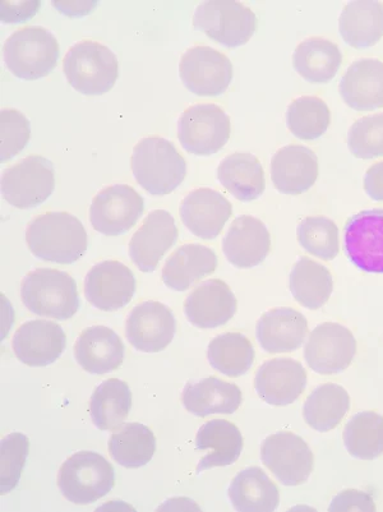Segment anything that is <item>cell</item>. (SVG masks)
<instances>
[{
	"mask_svg": "<svg viewBox=\"0 0 383 512\" xmlns=\"http://www.w3.org/2000/svg\"><path fill=\"white\" fill-rule=\"evenodd\" d=\"M232 214V204L211 188H198L188 193L181 206L183 224L201 239L219 237Z\"/></svg>",
	"mask_w": 383,
	"mask_h": 512,
	"instance_id": "obj_22",
	"label": "cell"
},
{
	"mask_svg": "<svg viewBox=\"0 0 383 512\" xmlns=\"http://www.w3.org/2000/svg\"><path fill=\"white\" fill-rule=\"evenodd\" d=\"M135 293V275L122 262H99L87 272L85 295L91 306L100 311L114 312L128 306Z\"/></svg>",
	"mask_w": 383,
	"mask_h": 512,
	"instance_id": "obj_16",
	"label": "cell"
},
{
	"mask_svg": "<svg viewBox=\"0 0 383 512\" xmlns=\"http://www.w3.org/2000/svg\"><path fill=\"white\" fill-rule=\"evenodd\" d=\"M270 248L269 229L255 216H239L223 239L226 260L237 269H252L261 265L269 255Z\"/></svg>",
	"mask_w": 383,
	"mask_h": 512,
	"instance_id": "obj_21",
	"label": "cell"
},
{
	"mask_svg": "<svg viewBox=\"0 0 383 512\" xmlns=\"http://www.w3.org/2000/svg\"><path fill=\"white\" fill-rule=\"evenodd\" d=\"M350 152L358 159L383 156V113L358 119L348 132Z\"/></svg>",
	"mask_w": 383,
	"mask_h": 512,
	"instance_id": "obj_43",
	"label": "cell"
},
{
	"mask_svg": "<svg viewBox=\"0 0 383 512\" xmlns=\"http://www.w3.org/2000/svg\"><path fill=\"white\" fill-rule=\"evenodd\" d=\"M53 6L64 15L82 16L90 13L92 8L96 6V2H53Z\"/></svg>",
	"mask_w": 383,
	"mask_h": 512,
	"instance_id": "obj_48",
	"label": "cell"
},
{
	"mask_svg": "<svg viewBox=\"0 0 383 512\" xmlns=\"http://www.w3.org/2000/svg\"><path fill=\"white\" fill-rule=\"evenodd\" d=\"M357 354L353 332L336 322L318 325L304 347L308 367L318 375H336L352 364Z\"/></svg>",
	"mask_w": 383,
	"mask_h": 512,
	"instance_id": "obj_11",
	"label": "cell"
},
{
	"mask_svg": "<svg viewBox=\"0 0 383 512\" xmlns=\"http://www.w3.org/2000/svg\"><path fill=\"white\" fill-rule=\"evenodd\" d=\"M196 450L209 451L196 468L201 474L207 469L228 467L239 459L243 451V436L233 423L214 419L200 427L196 436Z\"/></svg>",
	"mask_w": 383,
	"mask_h": 512,
	"instance_id": "obj_28",
	"label": "cell"
},
{
	"mask_svg": "<svg viewBox=\"0 0 383 512\" xmlns=\"http://www.w3.org/2000/svg\"><path fill=\"white\" fill-rule=\"evenodd\" d=\"M330 511H375L373 498L366 492L346 490L332 500Z\"/></svg>",
	"mask_w": 383,
	"mask_h": 512,
	"instance_id": "obj_45",
	"label": "cell"
},
{
	"mask_svg": "<svg viewBox=\"0 0 383 512\" xmlns=\"http://www.w3.org/2000/svg\"><path fill=\"white\" fill-rule=\"evenodd\" d=\"M55 170L52 161L43 156H29L4 170L2 195L17 209H32L53 195Z\"/></svg>",
	"mask_w": 383,
	"mask_h": 512,
	"instance_id": "obj_8",
	"label": "cell"
},
{
	"mask_svg": "<svg viewBox=\"0 0 383 512\" xmlns=\"http://www.w3.org/2000/svg\"><path fill=\"white\" fill-rule=\"evenodd\" d=\"M307 334V318L288 307L263 313L256 326L258 343L270 354L295 352L302 347Z\"/></svg>",
	"mask_w": 383,
	"mask_h": 512,
	"instance_id": "obj_24",
	"label": "cell"
},
{
	"mask_svg": "<svg viewBox=\"0 0 383 512\" xmlns=\"http://www.w3.org/2000/svg\"><path fill=\"white\" fill-rule=\"evenodd\" d=\"M132 408V392L126 382L110 378L96 387L90 400L92 423L100 431H113L126 421Z\"/></svg>",
	"mask_w": 383,
	"mask_h": 512,
	"instance_id": "obj_34",
	"label": "cell"
},
{
	"mask_svg": "<svg viewBox=\"0 0 383 512\" xmlns=\"http://www.w3.org/2000/svg\"><path fill=\"white\" fill-rule=\"evenodd\" d=\"M179 73L184 86L198 96L224 94L233 80V64L219 50L193 46L182 55Z\"/></svg>",
	"mask_w": 383,
	"mask_h": 512,
	"instance_id": "obj_13",
	"label": "cell"
},
{
	"mask_svg": "<svg viewBox=\"0 0 383 512\" xmlns=\"http://www.w3.org/2000/svg\"><path fill=\"white\" fill-rule=\"evenodd\" d=\"M156 451V438L149 427L128 423L110 437L109 452L124 468L136 469L149 464Z\"/></svg>",
	"mask_w": 383,
	"mask_h": 512,
	"instance_id": "obj_37",
	"label": "cell"
},
{
	"mask_svg": "<svg viewBox=\"0 0 383 512\" xmlns=\"http://www.w3.org/2000/svg\"><path fill=\"white\" fill-rule=\"evenodd\" d=\"M177 239L178 228L172 214L165 210L152 211L133 234L129 257L142 272H154Z\"/></svg>",
	"mask_w": 383,
	"mask_h": 512,
	"instance_id": "obj_17",
	"label": "cell"
},
{
	"mask_svg": "<svg viewBox=\"0 0 383 512\" xmlns=\"http://www.w3.org/2000/svg\"><path fill=\"white\" fill-rule=\"evenodd\" d=\"M218 179L230 195L242 202L257 200L266 188L265 172L260 160L247 152L226 156L219 165Z\"/></svg>",
	"mask_w": 383,
	"mask_h": 512,
	"instance_id": "obj_30",
	"label": "cell"
},
{
	"mask_svg": "<svg viewBox=\"0 0 383 512\" xmlns=\"http://www.w3.org/2000/svg\"><path fill=\"white\" fill-rule=\"evenodd\" d=\"M330 122L329 106L315 96H302L295 99L286 110V124L289 131L304 141L317 140L325 135Z\"/></svg>",
	"mask_w": 383,
	"mask_h": 512,
	"instance_id": "obj_40",
	"label": "cell"
},
{
	"mask_svg": "<svg viewBox=\"0 0 383 512\" xmlns=\"http://www.w3.org/2000/svg\"><path fill=\"white\" fill-rule=\"evenodd\" d=\"M344 445L349 454L361 460H373L383 454V417L375 412L355 414L346 424Z\"/></svg>",
	"mask_w": 383,
	"mask_h": 512,
	"instance_id": "obj_39",
	"label": "cell"
},
{
	"mask_svg": "<svg viewBox=\"0 0 383 512\" xmlns=\"http://www.w3.org/2000/svg\"><path fill=\"white\" fill-rule=\"evenodd\" d=\"M230 118L220 106L198 104L182 114L178 138L184 150L197 156H211L229 141Z\"/></svg>",
	"mask_w": 383,
	"mask_h": 512,
	"instance_id": "obj_9",
	"label": "cell"
},
{
	"mask_svg": "<svg viewBox=\"0 0 383 512\" xmlns=\"http://www.w3.org/2000/svg\"><path fill=\"white\" fill-rule=\"evenodd\" d=\"M115 472L103 455L80 451L64 461L58 487L64 498L76 505H90L113 490Z\"/></svg>",
	"mask_w": 383,
	"mask_h": 512,
	"instance_id": "obj_6",
	"label": "cell"
},
{
	"mask_svg": "<svg viewBox=\"0 0 383 512\" xmlns=\"http://www.w3.org/2000/svg\"><path fill=\"white\" fill-rule=\"evenodd\" d=\"M145 209L143 198L127 184H114L92 200L90 221L96 232L118 237L136 225Z\"/></svg>",
	"mask_w": 383,
	"mask_h": 512,
	"instance_id": "obj_12",
	"label": "cell"
},
{
	"mask_svg": "<svg viewBox=\"0 0 383 512\" xmlns=\"http://www.w3.org/2000/svg\"><path fill=\"white\" fill-rule=\"evenodd\" d=\"M23 306L36 316L66 321L80 309L75 279L54 269L31 271L22 281Z\"/></svg>",
	"mask_w": 383,
	"mask_h": 512,
	"instance_id": "obj_3",
	"label": "cell"
},
{
	"mask_svg": "<svg viewBox=\"0 0 383 512\" xmlns=\"http://www.w3.org/2000/svg\"><path fill=\"white\" fill-rule=\"evenodd\" d=\"M343 54L339 46L323 38H309L293 54L295 71L311 83H327L339 72Z\"/></svg>",
	"mask_w": 383,
	"mask_h": 512,
	"instance_id": "obj_33",
	"label": "cell"
},
{
	"mask_svg": "<svg viewBox=\"0 0 383 512\" xmlns=\"http://www.w3.org/2000/svg\"><path fill=\"white\" fill-rule=\"evenodd\" d=\"M313 452L302 437L292 432H278L263 441L261 460L284 486L306 483L313 470Z\"/></svg>",
	"mask_w": 383,
	"mask_h": 512,
	"instance_id": "obj_10",
	"label": "cell"
},
{
	"mask_svg": "<svg viewBox=\"0 0 383 512\" xmlns=\"http://www.w3.org/2000/svg\"><path fill=\"white\" fill-rule=\"evenodd\" d=\"M237 312V298L223 280L203 281L184 302V315L202 330L218 329L228 324Z\"/></svg>",
	"mask_w": 383,
	"mask_h": 512,
	"instance_id": "obj_18",
	"label": "cell"
},
{
	"mask_svg": "<svg viewBox=\"0 0 383 512\" xmlns=\"http://www.w3.org/2000/svg\"><path fill=\"white\" fill-rule=\"evenodd\" d=\"M15 7L17 8V12L2 11V21L4 23H20L23 20H29V18L34 16L36 11H38L40 3H16Z\"/></svg>",
	"mask_w": 383,
	"mask_h": 512,
	"instance_id": "obj_47",
	"label": "cell"
},
{
	"mask_svg": "<svg viewBox=\"0 0 383 512\" xmlns=\"http://www.w3.org/2000/svg\"><path fill=\"white\" fill-rule=\"evenodd\" d=\"M132 172L136 182L151 196H166L183 183L187 163L173 142L149 137L133 149Z\"/></svg>",
	"mask_w": 383,
	"mask_h": 512,
	"instance_id": "obj_2",
	"label": "cell"
},
{
	"mask_svg": "<svg viewBox=\"0 0 383 512\" xmlns=\"http://www.w3.org/2000/svg\"><path fill=\"white\" fill-rule=\"evenodd\" d=\"M218 267V257L209 247L184 244L168 258L161 272L166 287L186 292L196 281L212 274Z\"/></svg>",
	"mask_w": 383,
	"mask_h": 512,
	"instance_id": "obj_29",
	"label": "cell"
},
{
	"mask_svg": "<svg viewBox=\"0 0 383 512\" xmlns=\"http://www.w3.org/2000/svg\"><path fill=\"white\" fill-rule=\"evenodd\" d=\"M242 391L237 385L218 377L188 382L182 392V403L196 417L212 414H233L241 407Z\"/></svg>",
	"mask_w": 383,
	"mask_h": 512,
	"instance_id": "obj_27",
	"label": "cell"
},
{
	"mask_svg": "<svg viewBox=\"0 0 383 512\" xmlns=\"http://www.w3.org/2000/svg\"><path fill=\"white\" fill-rule=\"evenodd\" d=\"M63 71L80 94L100 96L112 90L118 80V58L108 46L91 40L80 41L64 57Z\"/></svg>",
	"mask_w": 383,
	"mask_h": 512,
	"instance_id": "obj_4",
	"label": "cell"
},
{
	"mask_svg": "<svg viewBox=\"0 0 383 512\" xmlns=\"http://www.w3.org/2000/svg\"><path fill=\"white\" fill-rule=\"evenodd\" d=\"M228 496L239 512H272L278 509L280 502L278 487L258 467L244 469L235 475Z\"/></svg>",
	"mask_w": 383,
	"mask_h": 512,
	"instance_id": "obj_31",
	"label": "cell"
},
{
	"mask_svg": "<svg viewBox=\"0 0 383 512\" xmlns=\"http://www.w3.org/2000/svg\"><path fill=\"white\" fill-rule=\"evenodd\" d=\"M193 26L226 48H237L255 35L257 17L242 3L210 0L196 8Z\"/></svg>",
	"mask_w": 383,
	"mask_h": 512,
	"instance_id": "obj_7",
	"label": "cell"
},
{
	"mask_svg": "<svg viewBox=\"0 0 383 512\" xmlns=\"http://www.w3.org/2000/svg\"><path fill=\"white\" fill-rule=\"evenodd\" d=\"M31 128L29 119L15 109L0 112V160L2 163L20 154L29 144Z\"/></svg>",
	"mask_w": 383,
	"mask_h": 512,
	"instance_id": "obj_44",
	"label": "cell"
},
{
	"mask_svg": "<svg viewBox=\"0 0 383 512\" xmlns=\"http://www.w3.org/2000/svg\"><path fill=\"white\" fill-rule=\"evenodd\" d=\"M339 91L345 104L358 112L383 108V62L358 59L341 78Z\"/></svg>",
	"mask_w": 383,
	"mask_h": 512,
	"instance_id": "obj_26",
	"label": "cell"
},
{
	"mask_svg": "<svg viewBox=\"0 0 383 512\" xmlns=\"http://www.w3.org/2000/svg\"><path fill=\"white\" fill-rule=\"evenodd\" d=\"M334 279L326 266L311 258L302 257L290 272V292L303 307L320 309L329 301Z\"/></svg>",
	"mask_w": 383,
	"mask_h": 512,
	"instance_id": "obj_36",
	"label": "cell"
},
{
	"mask_svg": "<svg viewBox=\"0 0 383 512\" xmlns=\"http://www.w3.org/2000/svg\"><path fill=\"white\" fill-rule=\"evenodd\" d=\"M306 386V369L292 358H275L263 363L255 377L257 395L275 407L293 404Z\"/></svg>",
	"mask_w": 383,
	"mask_h": 512,
	"instance_id": "obj_19",
	"label": "cell"
},
{
	"mask_svg": "<svg viewBox=\"0 0 383 512\" xmlns=\"http://www.w3.org/2000/svg\"><path fill=\"white\" fill-rule=\"evenodd\" d=\"M175 332L177 320L172 309L160 302L138 304L127 318L126 336L138 352H163L172 343Z\"/></svg>",
	"mask_w": 383,
	"mask_h": 512,
	"instance_id": "obj_15",
	"label": "cell"
},
{
	"mask_svg": "<svg viewBox=\"0 0 383 512\" xmlns=\"http://www.w3.org/2000/svg\"><path fill=\"white\" fill-rule=\"evenodd\" d=\"M317 178L318 158L308 147L285 146L271 160L272 183L283 195H302L315 186Z\"/></svg>",
	"mask_w": 383,
	"mask_h": 512,
	"instance_id": "obj_23",
	"label": "cell"
},
{
	"mask_svg": "<svg viewBox=\"0 0 383 512\" xmlns=\"http://www.w3.org/2000/svg\"><path fill=\"white\" fill-rule=\"evenodd\" d=\"M66 332L53 321L26 322L13 336L17 359L30 367H46L57 361L66 349Z\"/></svg>",
	"mask_w": 383,
	"mask_h": 512,
	"instance_id": "obj_20",
	"label": "cell"
},
{
	"mask_svg": "<svg viewBox=\"0 0 383 512\" xmlns=\"http://www.w3.org/2000/svg\"><path fill=\"white\" fill-rule=\"evenodd\" d=\"M298 242L311 255L323 261L339 255V228L325 216H312L301 221L297 229Z\"/></svg>",
	"mask_w": 383,
	"mask_h": 512,
	"instance_id": "obj_41",
	"label": "cell"
},
{
	"mask_svg": "<svg viewBox=\"0 0 383 512\" xmlns=\"http://www.w3.org/2000/svg\"><path fill=\"white\" fill-rule=\"evenodd\" d=\"M124 353L122 339L106 326L83 330L75 344L77 363L92 375H105L121 367Z\"/></svg>",
	"mask_w": 383,
	"mask_h": 512,
	"instance_id": "obj_25",
	"label": "cell"
},
{
	"mask_svg": "<svg viewBox=\"0 0 383 512\" xmlns=\"http://www.w3.org/2000/svg\"><path fill=\"white\" fill-rule=\"evenodd\" d=\"M350 409V396L343 386L325 384L316 387L303 407L304 421L312 430L326 433L338 427Z\"/></svg>",
	"mask_w": 383,
	"mask_h": 512,
	"instance_id": "obj_35",
	"label": "cell"
},
{
	"mask_svg": "<svg viewBox=\"0 0 383 512\" xmlns=\"http://www.w3.org/2000/svg\"><path fill=\"white\" fill-rule=\"evenodd\" d=\"M344 246L346 256L359 270L383 274V210L352 216L345 225Z\"/></svg>",
	"mask_w": 383,
	"mask_h": 512,
	"instance_id": "obj_14",
	"label": "cell"
},
{
	"mask_svg": "<svg viewBox=\"0 0 383 512\" xmlns=\"http://www.w3.org/2000/svg\"><path fill=\"white\" fill-rule=\"evenodd\" d=\"M364 191L372 200L383 202V161L367 170Z\"/></svg>",
	"mask_w": 383,
	"mask_h": 512,
	"instance_id": "obj_46",
	"label": "cell"
},
{
	"mask_svg": "<svg viewBox=\"0 0 383 512\" xmlns=\"http://www.w3.org/2000/svg\"><path fill=\"white\" fill-rule=\"evenodd\" d=\"M29 449V437L23 433H11L0 442V493L2 495L15 490L20 482Z\"/></svg>",
	"mask_w": 383,
	"mask_h": 512,
	"instance_id": "obj_42",
	"label": "cell"
},
{
	"mask_svg": "<svg viewBox=\"0 0 383 512\" xmlns=\"http://www.w3.org/2000/svg\"><path fill=\"white\" fill-rule=\"evenodd\" d=\"M3 53L4 63L13 75L34 81L48 76L57 66L59 43L44 27L29 26L9 36Z\"/></svg>",
	"mask_w": 383,
	"mask_h": 512,
	"instance_id": "obj_5",
	"label": "cell"
},
{
	"mask_svg": "<svg viewBox=\"0 0 383 512\" xmlns=\"http://www.w3.org/2000/svg\"><path fill=\"white\" fill-rule=\"evenodd\" d=\"M341 38L353 48L376 45L383 38V4L358 0L346 4L339 20Z\"/></svg>",
	"mask_w": 383,
	"mask_h": 512,
	"instance_id": "obj_32",
	"label": "cell"
},
{
	"mask_svg": "<svg viewBox=\"0 0 383 512\" xmlns=\"http://www.w3.org/2000/svg\"><path fill=\"white\" fill-rule=\"evenodd\" d=\"M27 246L39 260L75 264L85 255L89 239L81 221L63 211L46 212L31 221L26 230Z\"/></svg>",
	"mask_w": 383,
	"mask_h": 512,
	"instance_id": "obj_1",
	"label": "cell"
},
{
	"mask_svg": "<svg viewBox=\"0 0 383 512\" xmlns=\"http://www.w3.org/2000/svg\"><path fill=\"white\" fill-rule=\"evenodd\" d=\"M210 366L228 377H241L255 363V348L239 332H226L216 336L207 349Z\"/></svg>",
	"mask_w": 383,
	"mask_h": 512,
	"instance_id": "obj_38",
	"label": "cell"
}]
</instances>
